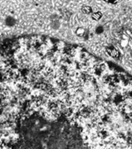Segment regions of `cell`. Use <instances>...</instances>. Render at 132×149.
Listing matches in <instances>:
<instances>
[{
    "instance_id": "3957f363",
    "label": "cell",
    "mask_w": 132,
    "mask_h": 149,
    "mask_svg": "<svg viewBox=\"0 0 132 149\" xmlns=\"http://www.w3.org/2000/svg\"><path fill=\"white\" fill-rule=\"evenodd\" d=\"M82 12L85 14H90L92 13L91 7L90 6H84L82 8Z\"/></svg>"
},
{
    "instance_id": "6da1fadb",
    "label": "cell",
    "mask_w": 132,
    "mask_h": 149,
    "mask_svg": "<svg viewBox=\"0 0 132 149\" xmlns=\"http://www.w3.org/2000/svg\"><path fill=\"white\" fill-rule=\"evenodd\" d=\"M86 33L85 29L82 28V27H78L77 29H76V34L78 36H84Z\"/></svg>"
},
{
    "instance_id": "7a4b0ae2",
    "label": "cell",
    "mask_w": 132,
    "mask_h": 149,
    "mask_svg": "<svg viewBox=\"0 0 132 149\" xmlns=\"http://www.w3.org/2000/svg\"><path fill=\"white\" fill-rule=\"evenodd\" d=\"M102 17V13H100V12H97V13H94L91 15V18L94 19V20H99Z\"/></svg>"
},
{
    "instance_id": "5b68a950",
    "label": "cell",
    "mask_w": 132,
    "mask_h": 149,
    "mask_svg": "<svg viewBox=\"0 0 132 149\" xmlns=\"http://www.w3.org/2000/svg\"><path fill=\"white\" fill-rule=\"evenodd\" d=\"M59 22L56 21V20H55V21H53V22H52V26L54 27V28H57V27L59 26Z\"/></svg>"
},
{
    "instance_id": "277c9868",
    "label": "cell",
    "mask_w": 132,
    "mask_h": 149,
    "mask_svg": "<svg viewBox=\"0 0 132 149\" xmlns=\"http://www.w3.org/2000/svg\"><path fill=\"white\" fill-rule=\"evenodd\" d=\"M95 32H96V33H97V34L102 33L104 32L103 26H98L97 27L96 29H95Z\"/></svg>"
}]
</instances>
